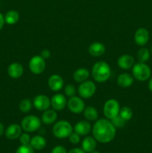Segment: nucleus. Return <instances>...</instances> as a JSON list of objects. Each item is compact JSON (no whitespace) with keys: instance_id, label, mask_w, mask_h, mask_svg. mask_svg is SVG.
<instances>
[{"instance_id":"c9c22d12","label":"nucleus","mask_w":152,"mask_h":153,"mask_svg":"<svg viewBox=\"0 0 152 153\" xmlns=\"http://www.w3.org/2000/svg\"><path fill=\"white\" fill-rule=\"evenodd\" d=\"M68 153H85V152L83 149H79V148H75V149H73L72 150H70Z\"/></svg>"},{"instance_id":"4be33fe9","label":"nucleus","mask_w":152,"mask_h":153,"mask_svg":"<svg viewBox=\"0 0 152 153\" xmlns=\"http://www.w3.org/2000/svg\"><path fill=\"white\" fill-rule=\"evenodd\" d=\"M89 76V73L87 69L79 68L75 71L74 74H73V78H74L75 81H76L77 82L82 83L87 80Z\"/></svg>"},{"instance_id":"1a4fd4ad","label":"nucleus","mask_w":152,"mask_h":153,"mask_svg":"<svg viewBox=\"0 0 152 153\" xmlns=\"http://www.w3.org/2000/svg\"><path fill=\"white\" fill-rule=\"evenodd\" d=\"M68 108L74 114H80L85 108L84 102L78 97H72L67 102Z\"/></svg>"},{"instance_id":"393cba45","label":"nucleus","mask_w":152,"mask_h":153,"mask_svg":"<svg viewBox=\"0 0 152 153\" xmlns=\"http://www.w3.org/2000/svg\"><path fill=\"white\" fill-rule=\"evenodd\" d=\"M84 117L89 120H96L98 117V111L95 108L92 106H88L84 109Z\"/></svg>"},{"instance_id":"5701e85b","label":"nucleus","mask_w":152,"mask_h":153,"mask_svg":"<svg viewBox=\"0 0 152 153\" xmlns=\"http://www.w3.org/2000/svg\"><path fill=\"white\" fill-rule=\"evenodd\" d=\"M96 147V141L92 137H85L82 141V149L86 152H91Z\"/></svg>"},{"instance_id":"423d86ee","label":"nucleus","mask_w":152,"mask_h":153,"mask_svg":"<svg viewBox=\"0 0 152 153\" xmlns=\"http://www.w3.org/2000/svg\"><path fill=\"white\" fill-rule=\"evenodd\" d=\"M119 111H120L119 103L116 100L111 99V100H107L104 103L103 111H104V116L108 120H112L119 115Z\"/></svg>"},{"instance_id":"c756f323","label":"nucleus","mask_w":152,"mask_h":153,"mask_svg":"<svg viewBox=\"0 0 152 153\" xmlns=\"http://www.w3.org/2000/svg\"><path fill=\"white\" fill-rule=\"evenodd\" d=\"M16 153H34V149L30 144H22L16 149Z\"/></svg>"},{"instance_id":"f257e3e1","label":"nucleus","mask_w":152,"mask_h":153,"mask_svg":"<svg viewBox=\"0 0 152 153\" xmlns=\"http://www.w3.org/2000/svg\"><path fill=\"white\" fill-rule=\"evenodd\" d=\"M116 127L108 119L98 120L92 128L94 138L103 143L113 140L116 136Z\"/></svg>"},{"instance_id":"6e6552de","label":"nucleus","mask_w":152,"mask_h":153,"mask_svg":"<svg viewBox=\"0 0 152 153\" xmlns=\"http://www.w3.org/2000/svg\"><path fill=\"white\" fill-rule=\"evenodd\" d=\"M46 68V62L40 55H36L31 58L29 61V69L34 74L38 75L43 73Z\"/></svg>"},{"instance_id":"7c9ffc66","label":"nucleus","mask_w":152,"mask_h":153,"mask_svg":"<svg viewBox=\"0 0 152 153\" xmlns=\"http://www.w3.org/2000/svg\"><path fill=\"white\" fill-rule=\"evenodd\" d=\"M65 94L68 97H74L75 94L76 90H75V87L73 85H68L65 87Z\"/></svg>"},{"instance_id":"a878e982","label":"nucleus","mask_w":152,"mask_h":153,"mask_svg":"<svg viewBox=\"0 0 152 153\" xmlns=\"http://www.w3.org/2000/svg\"><path fill=\"white\" fill-rule=\"evenodd\" d=\"M149 57H150V52L146 48H142L137 53V58L139 62L145 63L149 59Z\"/></svg>"},{"instance_id":"cd10ccee","label":"nucleus","mask_w":152,"mask_h":153,"mask_svg":"<svg viewBox=\"0 0 152 153\" xmlns=\"http://www.w3.org/2000/svg\"><path fill=\"white\" fill-rule=\"evenodd\" d=\"M119 115L125 120V121H128L132 118L133 111L131 108L127 106H124L123 108L120 109L119 111Z\"/></svg>"},{"instance_id":"412c9836","label":"nucleus","mask_w":152,"mask_h":153,"mask_svg":"<svg viewBox=\"0 0 152 153\" xmlns=\"http://www.w3.org/2000/svg\"><path fill=\"white\" fill-rule=\"evenodd\" d=\"M30 145L33 149L36 150H41L46 146V140L43 137L40 135H36L31 139Z\"/></svg>"},{"instance_id":"2f4dec72","label":"nucleus","mask_w":152,"mask_h":153,"mask_svg":"<svg viewBox=\"0 0 152 153\" xmlns=\"http://www.w3.org/2000/svg\"><path fill=\"white\" fill-rule=\"evenodd\" d=\"M31 137L27 133H24V134H21V135L19 136V140H20V143L22 144H30V142H31Z\"/></svg>"},{"instance_id":"58836bf2","label":"nucleus","mask_w":152,"mask_h":153,"mask_svg":"<svg viewBox=\"0 0 152 153\" xmlns=\"http://www.w3.org/2000/svg\"><path fill=\"white\" fill-rule=\"evenodd\" d=\"M148 88H149V90H150V91L152 92V77L151 78L150 81H149V82H148Z\"/></svg>"},{"instance_id":"a211bd4d","label":"nucleus","mask_w":152,"mask_h":153,"mask_svg":"<svg viewBox=\"0 0 152 153\" xmlns=\"http://www.w3.org/2000/svg\"><path fill=\"white\" fill-rule=\"evenodd\" d=\"M74 130L79 135H86L91 130V126L87 121L82 120L77 123L74 127Z\"/></svg>"},{"instance_id":"bb28decb","label":"nucleus","mask_w":152,"mask_h":153,"mask_svg":"<svg viewBox=\"0 0 152 153\" xmlns=\"http://www.w3.org/2000/svg\"><path fill=\"white\" fill-rule=\"evenodd\" d=\"M19 107L21 111L23 113H28L32 108V102L29 99H25L20 102Z\"/></svg>"},{"instance_id":"b1692460","label":"nucleus","mask_w":152,"mask_h":153,"mask_svg":"<svg viewBox=\"0 0 152 153\" xmlns=\"http://www.w3.org/2000/svg\"><path fill=\"white\" fill-rule=\"evenodd\" d=\"M19 19V14L16 10H9L4 16V22L8 25H13L18 22Z\"/></svg>"},{"instance_id":"2eb2a0df","label":"nucleus","mask_w":152,"mask_h":153,"mask_svg":"<svg viewBox=\"0 0 152 153\" xmlns=\"http://www.w3.org/2000/svg\"><path fill=\"white\" fill-rule=\"evenodd\" d=\"M23 67L19 63H13L10 64L7 69V73L10 77L13 79H18L23 74Z\"/></svg>"},{"instance_id":"ddd939ff","label":"nucleus","mask_w":152,"mask_h":153,"mask_svg":"<svg viewBox=\"0 0 152 153\" xmlns=\"http://www.w3.org/2000/svg\"><path fill=\"white\" fill-rule=\"evenodd\" d=\"M49 87L52 91H58L63 87V79L59 75H52L48 81Z\"/></svg>"},{"instance_id":"f03ea898","label":"nucleus","mask_w":152,"mask_h":153,"mask_svg":"<svg viewBox=\"0 0 152 153\" xmlns=\"http://www.w3.org/2000/svg\"><path fill=\"white\" fill-rule=\"evenodd\" d=\"M111 75L110 66L104 61H98L93 65L92 69V76L97 82H106Z\"/></svg>"},{"instance_id":"aec40b11","label":"nucleus","mask_w":152,"mask_h":153,"mask_svg":"<svg viewBox=\"0 0 152 153\" xmlns=\"http://www.w3.org/2000/svg\"><path fill=\"white\" fill-rule=\"evenodd\" d=\"M58 114L55 110H46L42 115V122L46 125H51L56 121Z\"/></svg>"},{"instance_id":"e433bc0d","label":"nucleus","mask_w":152,"mask_h":153,"mask_svg":"<svg viewBox=\"0 0 152 153\" xmlns=\"http://www.w3.org/2000/svg\"><path fill=\"white\" fill-rule=\"evenodd\" d=\"M4 24V17L2 16L1 13H0V31H1V29L2 28Z\"/></svg>"},{"instance_id":"9d476101","label":"nucleus","mask_w":152,"mask_h":153,"mask_svg":"<svg viewBox=\"0 0 152 153\" xmlns=\"http://www.w3.org/2000/svg\"><path fill=\"white\" fill-rule=\"evenodd\" d=\"M33 103H34V105L36 109H37L38 111H45L50 107L51 100L47 96L40 94V95L34 97Z\"/></svg>"},{"instance_id":"dca6fc26","label":"nucleus","mask_w":152,"mask_h":153,"mask_svg":"<svg viewBox=\"0 0 152 153\" xmlns=\"http://www.w3.org/2000/svg\"><path fill=\"white\" fill-rule=\"evenodd\" d=\"M134 65V58L131 55H124L118 59V66L123 70H128Z\"/></svg>"},{"instance_id":"c85d7f7f","label":"nucleus","mask_w":152,"mask_h":153,"mask_svg":"<svg viewBox=\"0 0 152 153\" xmlns=\"http://www.w3.org/2000/svg\"><path fill=\"white\" fill-rule=\"evenodd\" d=\"M125 122L126 121L119 114L111 120V123L116 128H122V127H123L125 126Z\"/></svg>"},{"instance_id":"6ab92c4d","label":"nucleus","mask_w":152,"mask_h":153,"mask_svg":"<svg viewBox=\"0 0 152 153\" xmlns=\"http://www.w3.org/2000/svg\"><path fill=\"white\" fill-rule=\"evenodd\" d=\"M117 83L122 88H128L134 83V78L128 73H122L118 76Z\"/></svg>"},{"instance_id":"f704fd0d","label":"nucleus","mask_w":152,"mask_h":153,"mask_svg":"<svg viewBox=\"0 0 152 153\" xmlns=\"http://www.w3.org/2000/svg\"><path fill=\"white\" fill-rule=\"evenodd\" d=\"M40 56L45 60L48 59V58L51 56L50 51L48 50V49H43V50L41 52V53H40Z\"/></svg>"},{"instance_id":"7ed1b4c3","label":"nucleus","mask_w":152,"mask_h":153,"mask_svg":"<svg viewBox=\"0 0 152 153\" xmlns=\"http://www.w3.org/2000/svg\"><path fill=\"white\" fill-rule=\"evenodd\" d=\"M73 128L71 124L66 120H60L54 125L52 132L58 138H66L72 133Z\"/></svg>"},{"instance_id":"4c0bfd02","label":"nucleus","mask_w":152,"mask_h":153,"mask_svg":"<svg viewBox=\"0 0 152 153\" xmlns=\"http://www.w3.org/2000/svg\"><path fill=\"white\" fill-rule=\"evenodd\" d=\"M4 126H3L2 123H0V137L2 135L3 132H4Z\"/></svg>"},{"instance_id":"0eeeda50","label":"nucleus","mask_w":152,"mask_h":153,"mask_svg":"<svg viewBox=\"0 0 152 153\" xmlns=\"http://www.w3.org/2000/svg\"><path fill=\"white\" fill-rule=\"evenodd\" d=\"M96 91V86L92 81H85L82 82L78 88V94L82 98L88 99L94 95Z\"/></svg>"},{"instance_id":"9b49d317","label":"nucleus","mask_w":152,"mask_h":153,"mask_svg":"<svg viewBox=\"0 0 152 153\" xmlns=\"http://www.w3.org/2000/svg\"><path fill=\"white\" fill-rule=\"evenodd\" d=\"M149 32L146 28H140L134 34V40L136 43L140 46H145L148 42Z\"/></svg>"},{"instance_id":"72a5a7b5","label":"nucleus","mask_w":152,"mask_h":153,"mask_svg":"<svg viewBox=\"0 0 152 153\" xmlns=\"http://www.w3.org/2000/svg\"><path fill=\"white\" fill-rule=\"evenodd\" d=\"M52 153H66V150L63 146H57L52 149Z\"/></svg>"},{"instance_id":"473e14b6","label":"nucleus","mask_w":152,"mask_h":153,"mask_svg":"<svg viewBox=\"0 0 152 153\" xmlns=\"http://www.w3.org/2000/svg\"><path fill=\"white\" fill-rule=\"evenodd\" d=\"M69 141L71 142L72 143H74V144L78 143L80 140V135H79L78 134H77L76 132L72 133V134L69 136Z\"/></svg>"},{"instance_id":"ea45409f","label":"nucleus","mask_w":152,"mask_h":153,"mask_svg":"<svg viewBox=\"0 0 152 153\" xmlns=\"http://www.w3.org/2000/svg\"><path fill=\"white\" fill-rule=\"evenodd\" d=\"M90 153H100L99 152H97V151H92V152H91Z\"/></svg>"},{"instance_id":"a19ab883","label":"nucleus","mask_w":152,"mask_h":153,"mask_svg":"<svg viewBox=\"0 0 152 153\" xmlns=\"http://www.w3.org/2000/svg\"><path fill=\"white\" fill-rule=\"evenodd\" d=\"M151 53H152V46H151Z\"/></svg>"},{"instance_id":"20e7f679","label":"nucleus","mask_w":152,"mask_h":153,"mask_svg":"<svg viewBox=\"0 0 152 153\" xmlns=\"http://www.w3.org/2000/svg\"><path fill=\"white\" fill-rule=\"evenodd\" d=\"M132 73L134 77L136 78L137 80L144 82L150 78L151 71L150 67L147 64L145 63L139 62L134 65Z\"/></svg>"},{"instance_id":"f8f14e48","label":"nucleus","mask_w":152,"mask_h":153,"mask_svg":"<svg viewBox=\"0 0 152 153\" xmlns=\"http://www.w3.org/2000/svg\"><path fill=\"white\" fill-rule=\"evenodd\" d=\"M66 99L63 94H55L51 100V105L56 111L63 110L66 107Z\"/></svg>"},{"instance_id":"f3484780","label":"nucleus","mask_w":152,"mask_h":153,"mask_svg":"<svg viewBox=\"0 0 152 153\" xmlns=\"http://www.w3.org/2000/svg\"><path fill=\"white\" fill-rule=\"evenodd\" d=\"M105 50L106 48L104 45L99 42L92 43L89 47V54L94 57L101 56L105 52Z\"/></svg>"},{"instance_id":"39448f33","label":"nucleus","mask_w":152,"mask_h":153,"mask_svg":"<svg viewBox=\"0 0 152 153\" xmlns=\"http://www.w3.org/2000/svg\"><path fill=\"white\" fill-rule=\"evenodd\" d=\"M41 121L40 118L34 115H28L23 118L21 123V126L24 131L27 132H33L40 128Z\"/></svg>"},{"instance_id":"4468645a","label":"nucleus","mask_w":152,"mask_h":153,"mask_svg":"<svg viewBox=\"0 0 152 153\" xmlns=\"http://www.w3.org/2000/svg\"><path fill=\"white\" fill-rule=\"evenodd\" d=\"M22 134V127L17 124H11L7 127L5 131V135L10 140L18 138Z\"/></svg>"}]
</instances>
